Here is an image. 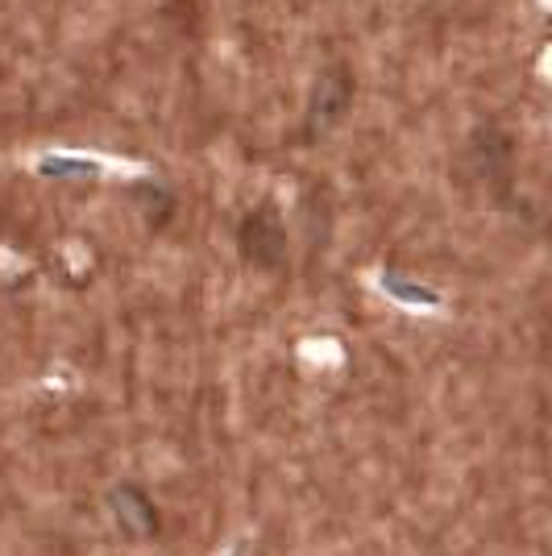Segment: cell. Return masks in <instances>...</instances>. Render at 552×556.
I'll return each instance as SVG.
<instances>
[{"instance_id":"277c9868","label":"cell","mask_w":552,"mask_h":556,"mask_svg":"<svg viewBox=\"0 0 552 556\" xmlns=\"http://www.w3.org/2000/svg\"><path fill=\"white\" fill-rule=\"evenodd\" d=\"M113 510L116 523L129 535H154L159 532V507L146 498V490L125 482L121 490H113Z\"/></svg>"},{"instance_id":"7a4b0ae2","label":"cell","mask_w":552,"mask_h":556,"mask_svg":"<svg viewBox=\"0 0 552 556\" xmlns=\"http://www.w3.org/2000/svg\"><path fill=\"white\" fill-rule=\"evenodd\" d=\"M237 254L246 266L262 270V275H278L287 266V225L275 200L253 204L241 220H237Z\"/></svg>"},{"instance_id":"6da1fadb","label":"cell","mask_w":552,"mask_h":556,"mask_svg":"<svg viewBox=\"0 0 552 556\" xmlns=\"http://www.w3.org/2000/svg\"><path fill=\"white\" fill-rule=\"evenodd\" d=\"M353 96H357V75L349 67L346 59H333L324 63L312 92H308V104H303V125H300V138L312 146V141L328 138L341 121L353 109Z\"/></svg>"},{"instance_id":"3957f363","label":"cell","mask_w":552,"mask_h":556,"mask_svg":"<svg viewBox=\"0 0 552 556\" xmlns=\"http://www.w3.org/2000/svg\"><path fill=\"white\" fill-rule=\"evenodd\" d=\"M469 154L490 184L511 179V159H515V138L503 134L499 125H478V134L469 138Z\"/></svg>"}]
</instances>
